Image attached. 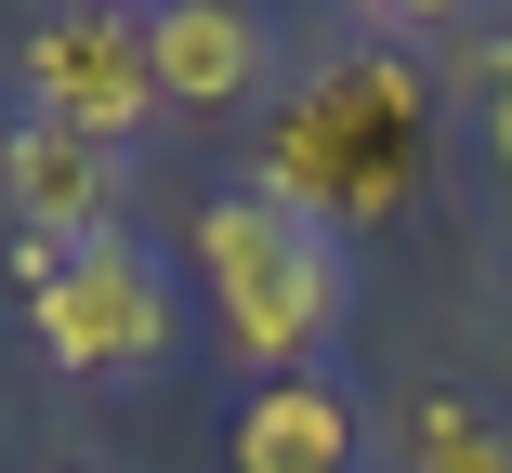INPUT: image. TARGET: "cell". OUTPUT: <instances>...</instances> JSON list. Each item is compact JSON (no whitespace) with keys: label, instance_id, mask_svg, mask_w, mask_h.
Instances as JSON below:
<instances>
[{"label":"cell","instance_id":"cell-1","mask_svg":"<svg viewBox=\"0 0 512 473\" xmlns=\"http://www.w3.org/2000/svg\"><path fill=\"white\" fill-rule=\"evenodd\" d=\"M434 66L407 53V40H342L329 66H302L289 79V106L263 119V198L302 211V224H394L407 198H421V171H434Z\"/></svg>","mask_w":512,"mask_h":473},{"label":"cell","instance_id":"cell-2","mask_svg":"<svg viewBox=\"0 0 512 473\" xmlns=\"http://www.w3.org/2000/svg\"><path fill=\"white\" fill-rule=\"evenodd\" d=\"M197 303L250 382H302V368H329L355 316V263L329 224L276 211L263 184H224V198H197Z\"/></svg>","mask_w":512,"mask_h":473},{"label":"cell","instance_id":"cell-3","mask_svg":"<svg viewBox=\"0 0 512 473\" xmlns=\"http://www.w3.org/2000/svg\"><path fill=\"white\" fill-rule=\"evenodd\" d=\"M27 329L66 382H145L184 342V276L145 250V237H92V250H53V276L27 290Z\"/></svg>","mask_w":512,"mask_h":473},{"label":"cell","instance_id":"cell-4","mask_svg":"<svg viewBox=\"0 0 512 473\" xmlns=\"http://www.w3.org/2000/svg\"><path fill=\"white\" fill-rule=\"evenodd\" d=\"M14 92H27V119L79 132V145H106L132 158L158 132V79H145V14H106V0H53V14L14 40Z\"/></svg>","mask_w":512,"mask_h":473},{"label":"cell","instance_id":"cell-5","mask_svg":"<svg viewBox=\"0 0 512 473\" xmlns=\"http://www.w3.org/2000/svg\"><path fill=\"white\" fill-rule=\"evenodd\" d=\"M145 79L158 119H237L276 92V14L263 0H145Z\"/></svg>","mask_w":512,"mask_h":473},{"label":"cell","instance_id":"cell-6","mask_svg":"<svg viewBox=\"0 0 512 473\" xmlns=\"http://www.w3.org/2000/svg\"><path fill=\"white\" fill-rule=\"evenodd\" d=\"M381 434L368 408L329 382V368H302V382H250L237 421H224V473H368Z\"/></svg>","mask_w":512,"mask_h":473},{"label":"cell","instance_id":"cell-7","mask_svg":"<svg viewBox=\"0 0 512 473\" xmlns=\"http://www.w3.org/2000/svg\"><path fill=\"white\" fill-rule=\"evenodd\" d=\"M0 211L40 250H92V237H119V158L53 132V119H14V145H0Z\"/></svg>","mask_w":512,"mask_h":473},{"label":"cell","instance_id":"cell-8","mask_svg":"<svg viewBox=\"0 0 512 473\" xmlns=\"http://www.w3.org/2000/svg\"><path fill=\"white\" fill-rule=\"evenodd\" d=\"M381 473H512V408H486L473 382H421L381 434Z\"/></svg>","mask_w":512,"mask_h":473},{"label":"cell","instance_id":"cell-9","mask_svg":"<svg viewBox=\"0 0 512 473\" xmlns=\"http://www.w3.org/2000/svg\"><path fill=\"white\" fill-rule=\"evenodd\" d=\"M460 92L486 106V171L512 184V40H460Z\"/></svg>","mask_w":512,"mask_h":473},{"label":"cell","instance_id":"cell-10","mask_svg":"<svg viewBox=\"0 0 512 473\" xmlns=\"http://www.w3.org/2000/svg\"><path fill=\"white\" fill-rule=\"evenodd\" d=\"M473 14H486V0H355V27H368V40H434V27L460 40Z\"/></svg>","mask_w":512,"mask_h":473},{"label":"cell","instance_id":"cell-11","mask_svg":"<svg viewBox=\"0 0 512 473\" xmlns=\"http://www.w3.org/2000/svg\"><path fill=\"white\" fill-rule=\"evenodd\" d=\"M40 473H119V460H40Z\"/></svg>","mask_w":512,"mask_h":473},{"label":"cell","instance_id":"cell-12","mask_svg":"<svg viewBox=\"0 0 512 473\" xmlns=\"http://www.w3.org/2000/svg\"><path fill=\"white\" fill-rule=\"evenodd\" d=\"M106 14H145V0H106Z\"/></svg>","mask_w":512,"mask_h":473}]
</instances>
